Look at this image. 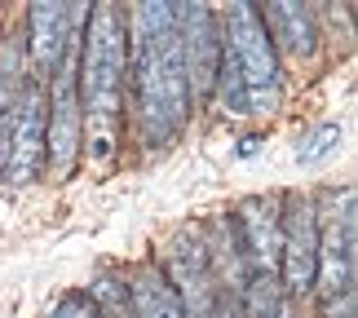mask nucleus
I'll use <instances>...</instances> for the list:
<instances>
[{
  "label": "nucleus",
  "instance_id": "obj_1",
  "mask_svg": "<svg viewBox=\"0 0 358 318\" xmlns=\"http://www.w3.org/2000/svg\"><path fill=\"white\" fill-rule=\"evenodd\" d=\"M129 27V85H133V115L142 146H169L186 124V75H182V31H177V5L142 0L124 13Z\"/></svg>",
  "mask_w": 358,
  "mask_h": 318
},
{
  "label": "nucleus",
  "instance_id": "obj_2",
  "mask_svg": "<svg viewBox=\"0 0 358 318\" xmlns=\"http://www.w3.org/2000/svg\"><path fill=\"white\" fill-rule=\"evenodd\" d=\"M124 80H129V27L120 5H93L80 31V120H85L89 146L111 155L124 110Z\"/></svg>",
  "mask_w": 358,
  "mask_h": 318
},
{
  "label": "nucleus",
  "instance_id": "obj_3",
  "mask_svg": "<svg viewBox=\"0 0 358 318\" xmlns=\"http://www.w3.org/2000/svg\"><path fill=\"white\" fill-rule=\"evenodd\" d=\"M217 98L230 115H270L279 106V53H274L257 5H230L222 18V66Z\"/></svg>",
  "mask_w": 358,
  "mask_h": 318
},
{
  "label": "nucleus",
  "instance_id": "obj_4",
  "mask_svg": "<svg viewBox=\"0 0 358 318\" xmlns=\"http://www.w3.org/2000/svg\"><path fill=\"white\" fill-rule=\"evenodd\" d=\"M327 208H314L319 221V279L314 287L323 292V318H354V190H327Z\"/></svg>",
  "mask_w": 358,
  "mask_h": 318
},
{
  "label": "nucleus",
  "instance_id": "obj_5",
  "mask_svg": "<svg viewBox=\"0 0 358 318\" xmlns=\"http://www.w3.org/2000/svg\"><path fill=\"white\" fill-rule=\"evenodd\" d=\"M279 270L274 279L287 296H310L319 279V221H314V199L287 195L279 203Z\"/></svg>",
  "mask_w": 358,
  "mask_h": 318
},
{
  "label": "nucleus",
  "instance_id": "obj_6",
  "mask_svg": "<svg viewBox=\"0 0 358 318\" xmlns=\"http://www.w3.org/2000/svg\"><path fill=\"white\" fill-rule=\"evenodd\" d=\"M164 279L173 283L186 318H208L213 314L222 283H217V274H213L208 247H203V230L186 226L169 239V247H164Z\"/></svg>",
  "mask_w": 358,
  "mask_h": 318
},
{
  "label": "nucleus",
  "instance_id": "obj_7",
  "mask_svg": "<svg viewBox=\"0 0 358 318\" xmlns=\"http://www.w3.org/2000/svg\"><path fill=\"white\" fill-rule=\"evenodd\" d=\"M40 168H45V85L27 75L22 98L5 129V146H0V182L27 186Z\"/></svg>",
  "mask_w": 358,
  "mask_h": 318
},
{
  "label": "nucleus",
  "instance_id": "obj_8",
  "mask_svg": "<svg viewBox=\"0 0 358 318\" xmlns=\"http://www.w3.org/2000/svg\"><path fill=\"white\" fill-rule=\"evenodd\" d=\"M177 31H182V75L190 106L208 102L222 66V18L208 5H177Z\"/></svg>",
  "mask_w": 358,
  "mask_h": 318
},
{
  "label": "nucleus",
  "instance_id": "obj_9",
  "mask_svg": "<svg viewBox=\"0 0 358 318\" xmlns=\"http://www.w3.org/2000/svg\"><path fill=\"white\" fill-rule=\"evenodd\" d=\"M80 27H85V9H76V5H49V0H40V5L27 9L22 53H27V75L36 85H49V75L58 71L62 53Z\"/></svg>",
  "mask_w": 358,
  "mask_h": 318
},
{
  "label": "nucleus",
  "instance_id": "obj_10",
  "mask_svg": "<svg viewBox=\"0 0 358 318\" xmlns=\"http://www.w3.org/2000/svg\"><path fill=\"white\" fill-rule=\"evenodd\" d=\"M235 221V239L243 252V270L248 274H274L279 270V199L274 195H252L239 203Z\"/></svg>",
  "mask_w": 358,
  "mask_h": 318
},
{
  "label": "nucleus",
  "instance_id": "obj_11",
  "mask_svg": "<svg viewBox=\"0 0 358 318\" xmlns=\"http://www.w3.org/2000/svg\"><path fill=\"white\" fill-rule=\"evenodd\" d=\"M261 27H266L274 53H292V58H310L319 49V22H314L310 5H296V0H274V5L257 9Z\"/></svg>",
  "mask_w": 358,
  "mask_h": 318
},
{
  "label": "nucleus",
  "instance_id": "obj_12",
  "mask_svg": "<svg viewBox=\"0 0 358 318\" xmlns=\"http://www.w3.org/2000/svg\"><path fill=\"white\" fill-rule=\"evenodd\" d=\"M124 287H129L133 318H186L182 301H177V292H173V283L164 279V270L155 266V261L137 266L129 279H124Z\"/></svg>",
  "mask_w": 358,
  "mask_h": 318
},
{
  "label": "nucleus",
  "instance_id": "obj_13",
  "mask_svg": "<svg viewBox=\"0 0 358 318\" xmlns=\"http://www.w3.org/2000/svg\"><path fill=\"white\" fill-rule=\"evenodd\" d=\"M239 292H243L239 318H296L292 296L279 287V279H274V274H248Z\"/></svg>",
  "mask_w": 358,
  "mask_h": 318
},
{
  "label": "nucleus",
  "instance_id": "obj_14",
  "mask_svg": "<svg viewBox=\"0 0 358 318\" xmlns=\"http://www.w3.org/2000/svg\"><path fill=\"white\" fill-rule=\"evenodd\" d=\"M27 85V53H22V36L0 40V146H5V129L13 120V106L22 98Z\"/></svg>",
  "mask_w": 358,
  "mask_h": 318
},
{
  "label": "nucleus",
  "instance_id": "obj_15",
  "mask_svg": "<svg viewBox=\"0 0 358 318\" xmlns=\"http://www.w3.org/2000/svg\"><path fill=\"white\" fill-rule=\"evenodd\" d=\"M336 146H341V129L336 124H323V129H314L306 142H301V150H296V159L306 164H323V159H332L336 155Z\"/></svg>",
  "mask_w": 358,
  "mask_h": 318
},
{
  "label": "nucleus",
  "instance_id": "obj_16",
  "mask_svg": "<svg viewBox=\"0 0 358 318\" xmlns=\"http://www.w3.org/2000/svg\"><path fill=\"white\" fill-rule=\"evenodd\" d=\"M45 318H102V314H98V305H93L89 292H66V296H58L49 305Z\"/></svg>",
  "mask_w": 358,
  "mask_h": 318
},
{
  "label": "nucleus",
  "instance_id": "obj_17",
  "mask_svg": "<svg viewBox=\"0 0 358 318\" xmlns=\"http://www.w3.org/2000/svg\"><path fill=\"white\" fill-rule=\"evenodd\" d=\"M257 146H261V142H257V137H243V146H239V155H257Z\"/></svg>",
  "mask_w": 358,
  "mask_h": 318
}]
</instances>
